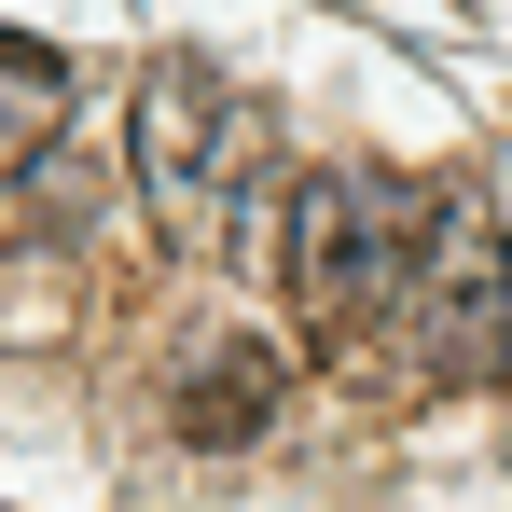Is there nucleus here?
Instances as JSON below:
<instances>
[{"mask_svg": "<svg viewBox=\"0 0 512 512\" xmlns=\"http://www.w3.org/2000/svg\"><path fill=\"white\" fill-rule=\"evenodd\" d=\"M277 416V360L250 333H208V360L180 374V443H250Z\"/></svg>", "mask_w": 512, "mask_h": 512, "instance_id": "4", "label": "nucleus"}, {"mask_svg": "<svg viewBox=\"0 0 512 512\" xmlns=\"http://www.w3.org/2000/svg\"><path fill=\"white\" fill-rule=\"evenodd\" d=\"M402 208L416 194H388L360 167H291V194H277V291H291L305 346H360L402 305V250H416Z\"/></svg>", "mask_w": 512, "mask_h": 512, "instance_id": "2", "label": "nucleus"}, {"mask_svg": "<svg viewBox=\"0 0 512 512\" xmlns=\"http://www.w3.org/2000/svg\"><path fill=\"white\" fill-rule=\"evenodd\" d=\"M139 194H153V222L167 236H208V250H277V125H263V97L236 70H208V56H153L139 70Z\"/></svg>", "mask_w": 512, "mask_h": 512, "instance_id": "1", "label": "nucleus"}, {"mask_svg": "<svg viewBox=\"0 0 512 512\" xmlns=\"http://www.w3.org/2000/svg\"><path fill=\"white\" fill-rule=\"evenodd\" d=\"M56 125H70V56H56V42H28V28H0V180L42 167V153H56Z\"/></svg>", "mask_w": 512, "mask_h": 512, "instance_id": "5", "label": "nucleus"}, {"mask_svg": "<svg viewBox=\"0 0 512 512\" xmlns=\"http://www.w3.org/2000/svg\"><path fill=\"white\" fill-rule=\"evenodd\" d=\"M388 333L416 346L429 388H471L485 360H512V236H499L485 194H429V236L402 250Z\"/></svg>", "mask_w": 512, "mask_h": 512, "instance_id": "3", "label": "nucleus"}]
</instances>
